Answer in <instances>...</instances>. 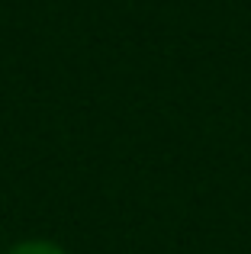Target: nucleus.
I'll return each mask as SVG.
<instances>
[{"label":"nucleus","mask_w":251,"mask_h":254,"mask_svg":"<svg viewBox=\"0 0 251 254\" xmlns=\"http://www.w3.org/2000/svg\"><path fill=\"white\" fill-rule=\"evenodd\" d=\"M3 254H68V251H64L62 245L49 242V238H26V242H16Z\"/></svg>","instance_id":"obj_1"}]
</instances>
